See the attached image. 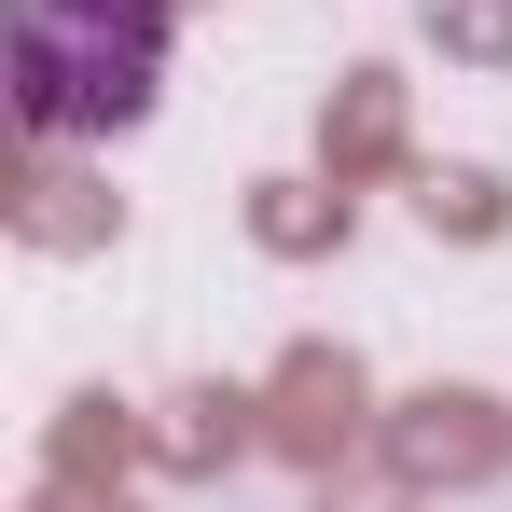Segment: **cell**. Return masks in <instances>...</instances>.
Returning <instances> with one entry per match:
<instances>
[{"label": "cell", "instance_id": "1", "mask_svg": "<svg viewBox=\"0 0 512 512\" xmlns=\"http://www.w3.org/2000/svg\"><path fill=\"white\" fill-rule=\"evenodd\" d=\"M167 84V0H14V111L42 139H111Z\"/></svg>", "mask_w": 512, "mask_h": 512}]
</instances>
